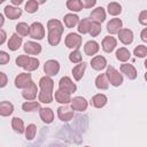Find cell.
<instances>
[{"mask_svg":"<svg viewBox=\"0 0 147 147\" xmlns=\"http://www.w3.org/2000/svg\"><path fill=\"white\" fill-rule=\"evenodd\" d=\"M39 87L40 92L38 95V99L42 103H51L53 101V87L54 82L49 76H44L39 80Z\"/></svg>","mask_w":147,"mask_h":147,"instance_id":"obj_1","label":"cell"},{"mask_svg":"<svg viewBox=\"0 0 147 147\" xmlns=\"http://www.w3.org/2000/svg\"><path fill=\"white\" fill-rule=\"evenodd\" d=\"M48 29V42L52 46H57L61 41L62 33L64 31L63 24L59 20H49L47 22Z\"/></svg>","mask_w":147,"mask_h":147,"instance_id":"obj_2","label":"cell"},{"mask_svg":"<svg viewBox=\"0 0 147 147\" xmlns=\"http://www.w3.org/2000/svg\"><path fill=\"white\" fill-rule=\"evenodd\" d=\"M16 65L30 72L39 68V60L36 57L28 56V55H18L16 57Z\"/></svg>","mask_w":147,"mask_h":147,"instance_id":"obj_3","label":"cell"},{"mask_svg":"<svg viewBox=\"0 0 147 147\" xmlns=\"http://www.w3.org/2000/svg\"><path fill=\"white\" fill-rule=\"evenodd\" d=\"M106 75H107V77H108L109 83H110L113 86L117 87V86H121V85L123 84V76H122V74H119V71L116 70L113 65L107 67Z\"/></svg>","mask_w":147,"mask_h":147,"instance_id":"obj_4","label":"cell"},{"mask_svg":"<svg viewBox=\"0 0 147 147\" xmlns=\"http://www.w3.org/2000/svg\"><path fill=\"white\" fill-rule=\"evenodd\" d=\"M64 44L68 48L71 49H78L82 46V37L78 33H68L65 39H64Z\"/></svg>","mask_w":147,"mask_h":147,"instance_id":"obj_5","label":"cell"},{"mask_svg":"<svg viewBox=\"0 0 147 147\" xmlns=\"http://www.w3.org/2000/svg\"><path fill=\"white\" fill-rule=\"evenodd\" d=\"M30 37L32 39L41 40L45 37V28L40 22H33L30 25Z\"/></svg>","mask_w":147,"mask_h":147,"instance_id":"obj_6","label":"cell"},{"mask_svg":"<svg viewBox=\"0 0 147 147\" xmlns=\"http://www.w3.org/2000/svg\"><path fill=\"white\" fill-rule=\"evenodd\" d=\"M32 83V77H31V74L28 72H22V74H18L16 77H15V86L17 88H25L28 87L30 84Z\"/></svg>","mask_w":147,"mask_h":147,"instance_id":"obj_7","label":"cell"},{"mask_svg":"<svg viewBox=\"0 0 147 147\" xmlns=\"http://www.w3.org/2000/svg\"><path fill=\"white\" fill-rule=\"evenodd\" d=\"M44 71L46 76H49V77L56 76L60 71V63L56 60H48L44 64Z\"/></svg>","mask_w":147,"mask_h":147,"instance_id":"obj_8","label":"cell"},{"mask_svg":"<svg viewBox=\"0 0 147 147\" xmlns=\"http://www.w3.org/2000/svg\"><path fill=\"white\" fill-rule=\"evenodd\" d=\"M59 88L62 90V91H65V92H69V93H74L76 90H77V86L76 84L71 80L70 77L68 76H64L60 79L59 82Z\"/></svg>","mask_w":147,"mask_h":147,"instance_id":"obj_9","label":"cell"},{"mask_svg":"<svg viewBox=\"0 0 147 147\" xmlns=\"http://www.w3.org/2000/svg\"><path fill=\"white\" fill-rule=\"evenodd\" d=\"M74 109L72 108H69L68 106H60L57 108V116L61 121L63 122H69L72 117H74Z\"/></svg>","mask_w":147,"mask_h":147,"instance_id":"obj_10","label":"cell"},{"mask_svg":"<svg viewBox=\"0 0 147 147\" xmlns=\"http://www.w3.org/2000/svg\"><path fill=\"white\" fill-rule=\"evenodd\" d=\"M70 103H71V108L76 111H84L88 106L86 99L83 96H75L74 99H71Z\"/></svg>","mask_w":147,"mask_h":147,"instance_id":"obj_11","label":"cell"},{"mask_svg":"<svg viewBox=\"0 0 147 147\" xmlns=\"http://www.w3.org/2000/svg\"><path fill=\"white\" fill-rule=\"evenodd\" d=\"M23 49L28 55H38L41 52V45L34 41H26L23 46Z\"/></svg>","mask_w":147,"mask_h":147,"instance_id":"obj_12","label":"cell"},{"mask_svg":"<svg viewBox=\"0 0 147 147\" xmlns=\"http://www.w3.org/2000/svg\"><path fill=\"white\" fill-rule=\"evenodd\" d=\"M37 92H38V90H37V85L32 82L28 87H25V88L23 90V92H22V96H23L25 100H28V101H32V100L36 99V96H37Z\"/></svg>","mask_w":147,"mask_h":147,"instance_id":"obj_13","label":"cell"},{"mask_svg":"<svg viewBox=\"0 0 147 147\" xmlns=\"http://www.w3.org/2000/svg\"><path fill=\"white\" fill-rule=\"evenodd\" d=\"M118 39L124 45H130L133 41V32L130 29H121L118 32Z\"/></svg>","mask_w":147,"mask_h":147,"instance_id":"obj_14","label":"cell"},{"mask_svg":"<svg viewBox=\"0 0 147 147\" xmlns=\"http://www.w3.org/2000/svg\"><path fill=\"white\" fill-rule=\"evenodd\" d=\"M101 46H102V49L106 53H111L115 49V47L117 46V40L111 36H107V37L103 38Z\"/></svg>","mask_w":147,"mask_h":147,"instance_id":"obj_15","label":"cell"},{"mask_svg":"<svg viewBox=\"0 0 147 147\" xmlns=\"http://www.w3.org/2000/svg\"><path fill=\"white\" fill-rule=\"evenodd\" d=\"M54 98H55V100L59 103H62V105H68V103L71 102V93L65 92V91H62L60 88L55 91Z\"/></svg>","mask_w":147,"mask_h":147,"instance_id":"obj_16","label":"cell"},{"mask_svg":"<svg viewBox=\"0 0 147 147\" xmlns=\"http://www.w3.org/2000/svg\"><path fill=\"white\" fill-rule=\"evenodd\" d=\"M121 72L124 74L129 79L133 80L137 78V69L132 65V64H129V63H123L121 64V68H119Z\"/></svg>","mask_w":147,"mask_h":147,"instance_id":"obj_17","label":"cell"},{"mask_svg":"<svg viewBox=\"0 0 147 147\" xmlns=\"http://www.w3.org/2000/svg\"><path fill=\"white\" fill-rule=\"evenodd\" d=\"M91 67L94 70H96V71L103 70L107 67V60H106V57H103L101 55H96V56L92 57V60H91Z\"/></svg>","mask_w":147,"mask_h":147,"instance_id":"obj_18","label":"cell"},{"mask_svg":"<svg viewBox=\"0 0 147 147\" xmlns=\"http://www.w3.org/2000/svg\"><path fill=\"white\" fill-rule=\"evenodd\" d=\"M90 17H91V20L93 22H98V23L101 24L106 20V10L102 7H96L95 9L92 10Z\"/></svg>","mask_w":147,"mask_h":147,"instance_id":"obj_19","label":"cell"},{"mask_svg":"<svg viewBox=\"0 0 147 147\" xmlns=\"http://www.w3.org/2000/svg\"><path fill=\"white\" fill-rule=\"evenodd\" d=\"M3 14L9 18V20H16L22 15V9L18 7H13V6H6L3 8Z\"/></svg>","mask_w":147,"mask_h":147,"instance_id":"obj_20","label":"cell"},{"mask_svg":"<svg viewBox=\"0 0 147 147\" xmlns=\"http://www.w3.org/2000/svg\"><path fill=\"white\" fill-rule=\"evenodd\" d=\"M122 25H123V22L119 20V18H113L108 22L107 24V31L110 33V34H115V33H118L119 30L122 29Z\"/></svg>","mask_w":147,"mask_h":147,"instance_id":"obj_21","label":"cell"},{"mask_svg":"<svg viewBox=\"0 0 147 147\" xmlns=\"http://www.w3.org/2000/svg\"><path fill=\"white\" fill-rule=\"evenodd\" d=\"M39 116L45 124H51L54 119V113L51 108H40L39 109Z\"/></svg>","mask_w":147,"mask_h":147,"instance_id":"obj_22","label":"cell"},{"mask_svg":"<svg viewBox=\"0 0 147 147\" xmlns=\"http://www.w3.org/2000/svg\"><path fill=\"white\" fill-rule=\"evenodd\" d=\"M22 45V37L18 34V33H14V34H11V37L9 38V40H8V48L10 49V51H13V52H15V51H17L18 48H20V46Z\"/></svg>","mask_w":147,"mask_h":147,"instance_id":"obj_23","label":"cell"},{"mask_svg":"<svg viewBox=\"0 0 147 147\" xmlns=\"http://www.w3.org/2000/svg\"><path fill=\"white\" fill-rule=\"evenodd\" d=\"M108 101V98L102 94V93H99V94H95L92 99H91V105L94 107V108H102L106 106Z\"/></svg>","mask_w":147,"mask_h":147,"instance_id":"obj_24","label":"cell"},{"mask_svg":"<svg viewBox=\"0 0 147 147\" xmlns=\"http://www.w3.org/2000/svg\"><path fill=\"white\" fill-rule=\"evenodd\" d=\"M99 49H100V46H99V44H98L96 41H94V40L87 41V42L85 44V46H84V52H85V54L88 55V56L95 55V54L99 52Z\"/></svg>","mask_w":147,"mask_h":147,"instance_id":"obj_25","label":"cell"},{"mask_svg":"<svg viewBox=\"0 0 147 147\" xmlns=\"http://www.w3.org/2000/svg\"><path fill=\"white\" fill-rule=\"evenodd\" d=\"M86 70V63L85 62H79L78 64H76L72 69V76L76 80H80L84 76V72Z\"/></svg>","mask_w":147,"mask_h":147,"instance_id":"obj_26","label":"cell"},{"mask_svg":"<svg viewBox=\"0 0 147 147\" xmlns=\"http://www.w3.org/2000/svg\"><path fill=\"white\" fill-rule=\"evenodd\" d=\"M63 22L67 28L71 29V28H75L79 23V17L75 14H65L63 17Z\"/></svg>","mask_w":147,"mask_h":147,"instance_id":"obj_27","label":"cell"},{"mask_svg":"<svg viewBox=\"0 0 147 147\" xmlns=\"http://www.w3.org/2000/svg\"><path fill=\"white\" fill-rule=\"evenodd\" d=\"M95 86L99 90H108L109 87V80L106 74H100L95 78Z\"/></svg>","mask_w":147,"mask_h":147,"instance_id":"obj_28","label":"cell"},{"mask_svg":"<svg viewBox=\"0 0 147 147\" xmlns=\"http://www.w3.org/2000/svg\"><path fill=\"white\" fill-rule=\"evenodd\" d=\"M14 113V106L13 103L8 101H1L0 103V115L2 117H7Z\"/></svg>","mask_w":147,"mask_h":147,"instance_id":"obj_29","label":"cell"},{"mask_svg":"<svg viewBox=\"0 0 147 147\" xmlns=\"http://www.w3.org/2000/svg\"><path fill=\"white\" fill-rule=\"evenodd\" d=\"M91 24H92V20L91 18H83L82 21H79L78 23V32L82 33V34H86L90 32V28H91Z\"/></svg>","mask_w":147,"mask_h":147,"instance_id":"obj_30","label":"cell"},{"mask_svg":"<svg viewBox=\"0 0 147 147\" xmlns=\"http://www.w3.org/2000/svg\"><path fill=\"white\" fill-rule=\"evenodd\" d=\"M11 127L15 132L22 134L25 132V127H24V122L23 119H21L20 117H14L11 119Z\"/></svg>","mask_w":147,"mask_h":147,"instance_id":"obj_31","label":"cell"},{"mask_svg":"<svg viewBox=\"0 0 147 147\" xmlns=\"http://www.w3.org/2000/svg\"><path fill=\"white\" fill-rule=\"evenodd\" d=\"M130 57H131V53H130V51H129L127 48L121 47V48H118V49L116 51V59H117L118 61H121V62H126V61L130 60Z\"/></svg>","mask_w":147,"mask_h":147,"instance_id":"obj_32","label":"cell"},{"mask_svg":"<svg viewBox=\"0 0 147 147\" xmlns=\"http://www.w3.org/2000/svg\"><path fill=\"white\" fill-rule=\"evenodd\" d=\"M107 10L111 16H117L122 13V6L118 2H110L107 6Z\"/></svg>","mask_w":147,"mask_h":147,"instance_id":"obj_33","label":"cell"},{"mask_svg":"<svg viewBox=\"0 0 147 147\" xmlns=\"http://www.w3.org/2000/svg\"><path fill=\"white\" fill-rule=\"evenodd\" d=\"M67 8H68L69 10H71V11L78 13V11H80L84 7H83L80 0H68V1H67Z\"/></svg>","mask_w":147,"mask_h":147,"instance_id":"obj_34","label":"cell"},{"mask_svg":"<svg viewBox=\"0 0 147 147\" xmlns=\"http://www.w3.org/2000/svg\"><path fill=\"white\" fill-rule=\"evenodd\" d=\"M16 32L21 37H25V36L30 34V25H28L25 22H20L16 25Z\"/></svg>","mask_w":147,"mask_h":147,"instance_id":"obj_35","label":"cell"},{"mask_svg":"<svg viewBox=\"0 0 147 147\" xmlns=\"http://www.w3.org/2000/svg\"><path fill=\"white\" fill-rule=\"evenodd\" d=\"M22 109L24 111H34L37 109H40V103L37 101H26L22 105Z\"/></svg>","mask_w":147,"mask_h":147,"instance_id":"obj_36","label":"cell"},{"mask_svg":"<svg viewBox=\"0 0 147 147\" xmlns=\"http://www.w3.org/2000/svg\"><path fill=\"white\" fill-rule=\"evenodd\" d=\"M25 138L28 140H33L34 137H36V133H37V126L34 124H29L26 127H25Z\"/></svg>","mask_w":147,"mask_h":147,"instance_id":"obj_37","label":"cell"},{"mask_svg":"<svg viewBox=\"0 0 147 147\" xmlns=\"http://www.w3.org/2000/svg\"><path fill=\"white\" fill-rule=\"evenodd\" d=\"M38 6H39V3L37 2V1H34V0H29L26 3H25V11L26 13H29V14H33V13H36L37 10H38Z\"/></svg>","mask_w":147,"mask_h":147,"instance_id":"obj_38","label":"cell"},{"mask_svg":"<svg viewBox=\"0 0 147 147\" xmlns=\"http://www.w3.org/2000/svg\"><path fill=\"white\" fill-rule=\"evenodd\" d=\"M101 32V24L98 23V22H93L92 21V24H91V28H90V34L91 37H96L99 36Z\"/></svg>","mask_w":147,"mask_h":147,"instance_id":"obj_39","label":"cell"},{"mask_svg":"<svg viewBox=\"0 0 147 147\" xmlns=\"http://www.w3.org/2000/svg\"><path fill=\"white\" fill-rule=\"evenodd\" d=\"M69 60L72 63H79V62H82V53L79 52V49H74L69 54Z\"/></svg>","mask_w":147,"mask_h":147,"instance_id":"obj_40","label":"cell"},{"mask_svg":"<svg viewBox=\"0 0 147 147\" xmlns=\"http://www.w3.org/2000/svg\"><path fill=\"white\" fill-rule=\"evenodd\" d=\"M133 54L137 57H145L147 55V47L144 45H138L134 49H133Z\"/></svg>","mask_w":147,"mask_h":147,"instance_id":"obj_41","label":"cell"},{"mask_svg":"<svg viewBox=\"0 0 147 147\" xmlns=\"http://www.w3.org/2000/svg\"><path fill=\"white\" fill-rule=\"evenodd\" d=\"M9 60H10V56L6 52L1 51L0 52V64L1 65H5V64H7L9 62Z\"/></svg>","mask_w":147,"mask_h":147,"instance_id":"obj_42","label":"cell"},{"mask_svg":"<svg viewBox=\"0 0 147 147\" xmlns=\"http://www.w3.org/2000/svg\"><path fill=\"white\" fill-rule=\"evenodd\" d=\"M138 20H139V23H140L141 25H146V26H147V10L140 11Z\"/></svg>","mask_w":147,"mask_h":147,"instance_id":"obj_43","label":"cell"},{"mask_svg":"<svg viewBox=\"0 0 147 147\" xmlns=\"http://www.w3.org/2000/svg\"><path fill=\"white\" fill-rule=\"evenodd\" d=\"M80 2H82L84 8H92L95 6L96 0H80Z\"/></svg>","mask_w":147,"mask_h":147,"instance_id":"obj_44","label":"cell"},{"mask_svg":"<svg viewBox=\"0 0 147 147\" xmlns=\"http://www.w3.org/2000/svg\"><path fill=\"white\" fill-rule=\"evenodd\" d=\"M1 76V82H0V87H5L7 85V76L5 72H0Z\"/></svg>","mask_w":147,"mask_h":147,"instance_id":"obj_45","label":"cell"},{"mask_svg":"<svg viewBox=\"0 0 147 147\" xmlns=\"http://www.w3.org/2000/svg\"><path fill=\"white\" fill-rule=\"evenodd\" d=\"M140 38H141V40H142L144 42L147 44V28H145V29L141 30V32H140Z\"/></svg>","mask_w":147,"mask_h":147,"instance_id":"obj_46","label":"cell"},{"mask_svg":"<svg viewBox=\"0 0 147 147\" xmlns=\"http://www.w3.org/2000/svg\"><path fill=\"white\" fill-rule=\"evenodd\" d=\"M0 33H1V38H0V45H2V44L5 42V40H6V32H5V30H3V29H1V30H0Z\"/></svg>","mask_w":147,"mask_h":147,"instance_id":"obj_47","label":"cell"},{"mask_svg":"<svg viewBox=\"0 0 147 147\" xmlns=\"http://www.w3.org/2000/svg\"><path fill=\"white\" fill-rule=\"evenodd\" d=\"M10 2H11L13 5H15V6H17V7H18V6L23 2V0H10Z\"/></svg>","mask_w":147,"mask_h":147,"instance_id":"obj_48","label":"cell"},{"mask_svg":"<svg viewBox=\"0 0 147 147\" xmlns=\"http://www.w3.org/2000/svg\"><path fill=\"white\" fill-rule=\"evenodd\" d=\"M2 25H3V15L0 14V28H2Z\"/></svg>","mask_w":147,"mask_h":147,"instance_id":"obj_49","label":"cell"},{"mask_svg":"<svg viewBox=\"0 0 147 147\" xmlns=\"http://www.w3.org/2000/svg\"><path fill=\"white\" fill-rule=\"evenodd\" d=\"M34 1H37L39 5H42V3H45V2H46V0H34Z\"/></svg>","mask_w":147,"mask_h":147,"instance_id":"obj_50","label":"cell"},{"mask_svg":"<svg viewBox=\"0 0 147 147\" xmlns=\"http://www.w3.org/2000/svg\"><path fill=\"white\" fill-rule=\"evenodd\" d=\"M144 64H145V68L147 69V59H146V61H145V63H144Z\"/></svg>","mask_w":147,"mask_h":147,"instance_id":"obj_51","label":"cell"},{"mask_svg":"<svg viewBox=\"0 0 147 147\" xmlns=\"http://www.w3.org/2000/svg\"><path fill=\"white\" fill-rule=\"evenodd\" d=\"M145 80H146V82H147V72H146V74H145Z\"/></svg>","mask_w":147,"mask_h":147,"instance_id":"obj_52","label":"cell"},{"mask_svg":"<svg viewBox=\"0 0 147 147\" xmlns=\"http://www.w3.org/2000/svg\"><path fill=\"white\" fill-rule=\"evenodd\" d=\"M5 1H6V0H0V2H5Z\"/></svg>","mask_w":147,"mask_h":147,"instance_id":"obj_53","label":"cell"}]
</instances>
